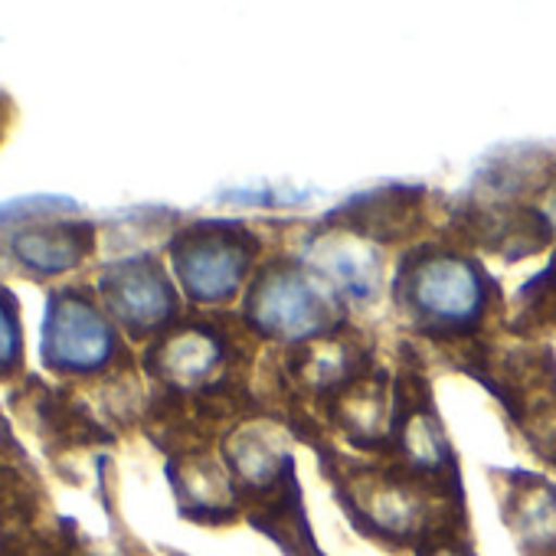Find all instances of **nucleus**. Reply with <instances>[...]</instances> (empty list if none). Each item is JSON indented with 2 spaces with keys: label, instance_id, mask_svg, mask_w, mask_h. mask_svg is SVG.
Here are the masks:
<instances>
[{
  "label": "nucleus",
  "instance_id": "6e6552de",
  "mask_svg": "<svg viewBox=\"0 0 556 556\" xmlns=\"http://www.w3.org/2000/svg\"><path fill=\"white\" fill-rule=\"evenodd\" d=\"M92 249H96L92 223H66V219L17 223L4 236V255L30 282L76 271L92 255Z\"/></svg>",
  "mask_w": 556,
  "mask_h": 556
},
{
  "label": "nucleus",
  "instance_id": "39448f33",
  "mask_svg": "<svg viewBox=\"0 0 556 556\" xmlns=\"http://www.w3.org/2000/svg\"><path fill=\"white\" fill-rule=\"evenodd\" d=\"M96 289L105 305V315L138 341L164 334L177 318V292L164 265L148 252L125 255L105 265Z\"/></svg>",
  "mask_w": 556,
  "mask_h": 556
},
{
  "label": "nucleus",
  "instance_id": "0eeeda50",
  "mask_svg": "<svg viewBox=\"0 0 556 556\" xmlns=\"http://www.w3.org/2000/svg\"><path fill=\"white\" fill-rule=\"evenodd\" d=\"M229 361V341L223 331L203 321L170 325L144 351V370L164 383V390L190 393L213 390L210 377Z\"/></svg>",
  "mask_w": 556,
  "mask_h": 556
},
{
  "label": "nucleus",
  "instance_id": "2eb2a0df",
  "mask_svg": "<svg viewBox=\"0 0 556 556\" xmlns=\"http://www.w3.org/2000/svg\"><path fill=\"white\" fill-rule=\"evenodd\" d=\"M14 122H17V105H14V99L8 92H0V144L8 141Z\"/></svg>",
  "mask_w": 556,
  "mask_h": 556
},
{
  "label": "nucleus",
  "instance_id": "ddd939ff",
  "mask_svg": "<svg viewBox=\"0 0 556 556\" xmlns=\"http://www.w3.org/2000/svg\"><path fill=\"white\" fill-rule=\"evenodd\" d=\"M321 268L341 286V292L354 302H374L380 289V262L344 239H321Z\"/></svg>",
  "mask_w": 556,
  "mask_h": 556
},
{
  "label": "nucleus",
  "instance_id": "423d86ee",
  "mask_svg": "<svg viewBox=\"0 0 556 556\" xmlns=\"http://www.w3.org/2000/svg\"><path fill=\"white\" fill-rule=\"evenodd\" d=\"M11 406L53 462L112 442V435L96 422L89 406L73 396L70 387H53L40 377H27L11 393Z\"/></svg>",
  "mask_w": 556,
  "mask_h": 556
},
{
  "label": "nucleus",
  "instance_id": "1a4fd4ad",
  "mask_svg": "<svg viewBox=\"0 0 556 556\" xmlns=\"http://www.w3.org/2000/svg\"><path fill=\"white\" fill-rule=\"evenodd\" d=\"M223 458L236 481H242L249 491H271L292 478V455L282 435L258 419L239 422L223 439Z\"/></svg>",
  "mask_w": 556,
  "mask_h": 556
},
{
  "label": "nucleus",
  "instance_id": "f8f14e48",
  "mask_svg": "<svg viewBox=\"0 0 556 556\" xmlns=\"http://www.w3.org/2000/svg\"><path fill=\"white\" fill-rule=\"evenodd\" d=\"M43 507V484L21 442L0 452V527H24Z\"/></svg>",
  "mask_w": 556,
  "mask_h": 556
},
{
  "label": "nucleus",
  "instance_id": "20e7f679",
  "mask_svg": "<svg viewBox=\"0 0 556 556\" xmlns=\"http://www.w3.org/2000/svg\"><path fill=\"white\" fill-rule=\"evenodd\" d=\"M258 249L242 223H193L170 239V262L193 305L229 302Z\"/></svg>",
  "mask_w": 556,
  "mask_h": 556
},
{
  "label": "nucleus",
  "instance_id": "f257e3e1",
  "mask_svg": "<svg viewBox=\"0 0 556 556\" xmlns=\"http://www.w3.org/2000/svg\"><path fill=\"white\" fill-rule=\"evenodd\" d=\"M393 299L416 331L465 334L488 315L491 282L475 258L462 252L416 249L396 268Z\"/></svg>",
  "mask_w": 556,
  "mask_h": 556
},
{
  "label": "nucleus",
  "instance_id": "4468645a",
  "mask_svg": "<svg viewBox=\"0 0 556 556\" xmlns=\"http://www.w3.org/2000/svg\"><path fill=\"white\" fill-rule=\"evenodd\" d=\"M21 370H24L21 302L11 289L0 286V383L17 380Z\"/></svg>",
  "mask_w": 556,
  "mask_h": 556
},
{
  "label": "nucleus",
  "instance_id": "dca6fc26",
  "mask_svg": "<svg viewBox=\"0 0 556 556\" xmlns=\"http://www.w3.org/2000/svg\"><path fill=\"white\" fill-rule=\"evenodd\" d=\"M17 445V439H14V432H11V422L4 419V413H0V452H8V448H14Z\"/></svg>",
  "mask_w": 556,
  "mask_h": 556
},
{
  "label": "nucleus",
  "instance_id": "f03ea898",
  "mask_svg": "<svg viewBox=\"0 0 556 556\" xmlns=\"http://www.w3.org/2000/svg\"><path fill=\"white\" fill-rule=\"evenodd\" d=\"M40 357L50 374L86 380L122 370L125 344L89 289L63 286L47 299Z\"/></svg>",
  "mask_w": 556,
  "mask_h": 556
},
{
  "label": "nucleus",
  "instance_id": "9d476101",
  "mask_svg": "<svg viewBox=\"0 0 556 556\" xmlns=\"http://www.w3.org/2000/svg\"><path fill=\"white\" fill-rule=\"evenodd\" d=\"M422 210V190H403V187H387L380 193L370 197H357L348 206L334 210L331 219H341L348 232L367 236V239H380V242H393L403 232H413L416 219Z\"/></svg>",
  "mask_w": 556,
  "mask_h": 556
},
{
  "label": "nucleus",
  "instance_id": "9b49d317",
  "mask_svg": "<svg viewBox=\"0 0 556 556\" xmlns=\"http://www.w3.org/2000/svg\"><path fill=\"white\" fill-rule=\"evenodd\" d=\"M504 488L507 517L523 543L533 546H556V488L536 475L510 471Z\"/></svg>",
  "mask_w": 556,
  "mask_h": 556
},
{
  "label": "nucleus",
  "instance_id": "7ed1b4c3",
  "mask_svg": "<svg viewBox=\"0 0 556 556\" xmlns=\"http://www.w3.org/2000/svg\"><path fill=\"white\" fill-rule=\"evenodd\" d=\"M245 321L258 334L286 338L292 344L318 341L338 325L331 299L292 258H275L258 271L245 295Z\"/></svg>",
  "mask_w": 556,
  "mask_h": 556
}]
</instances>
